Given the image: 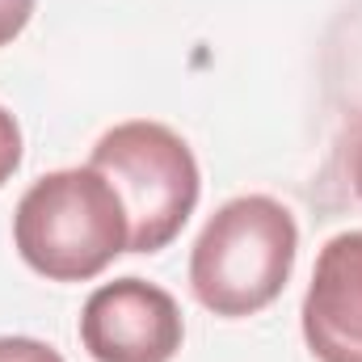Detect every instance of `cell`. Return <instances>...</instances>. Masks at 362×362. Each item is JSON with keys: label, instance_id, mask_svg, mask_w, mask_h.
Instances as JSON below:
<instances>
[{"label": "cell", "instance_id": "cell-1", "mask_svg": "<svg viewBox=\"0 0 362 362\" xmlns=\"http://www.w3.org/2000/svg\"><path fill=\"white\" fill-rule=\"evenodd\" d=\"M295 253L299 228L278 198H232L206 219L189 249V291L223 320L257 316L282 295L295 270Z\"/></svg>", "mask_w": 362, "mask_h": 362}, {"label": "cell", "instance_id": "cell-2", "mask_svg": "<svg viewBox=\"0 0 362 362\" xmlns=\"http://www.w3.org/2000/svg\"><path fill=\"white\" fill-rule=\"evenodd\" d=\"M21 262L51 282H89L131 245L127 211L93 165L38 177L13 211Z\"/></svg>", "mask_w": 362, "mask_h": 362}, {"label": "cell", "instance_id": "cell-3", "mask_svg": "<svg viewBox=\"0 0 362 362\" xmlns=\"http://www.w3.org/2000/svg\"><path fill=\"white\" fill-rule=\"evenodd\" d=\"M89 165L114 185L127 211V228H131L127 253L169 249L202 194V173L189 144L165 122H148V118L118 122L97 139Z\"/></svg>", "mask_w": 362, "mask_h": 362}, {"label": "cell", "instance_id": "cell-4", "mask_svg": "<svg viewBox=\"0 0 362 362\" xmlns=\"http://www.w3.org/2000/svg\"><path fill=\"white\" fill-rule=\"evenodd\" d=\"M181 341L177 299L148 278H114L85 299L81 346L93 362H173Z\"/></svg>", "mask_w": 362, "mask_h": 362}, {"label": "cell", "instance_id": "cell-5", "mask_svg": "<svg viewBox=\"0 0 362 362\" xmlns=\"http://www.w3.org/2000/svg\"><path fill=\"white\" fill-rule=\"evenodd\" d=\"M299 316L316 362H362V232L320 249Z\"/></svg>", "mask_w": 362, "mask_h": 362}, {"label": "cell", "instance_id": "cell-6", "mask_svg": "<svg viewBox=\"0 0 362 362\" xmlns=\"http://www.w3.org/2000/svg\"><path fill=\"white\" fill-rule=\"evenodd\" d=\"M17 169H21V127L0 105V189H4V181H13Z\"/></svg>", "mask_w": 362, "mask_h": 362}, {"label": "cell", "instance_id": "cell-7", "mask_svg": "<svg viewBox=\"0 0 362 362\" xmlns=\"http://www.w3.org/2000/svg\"><path fill=\"white\" fill-rule=\"evenodd\" d=\"M0 362H64V354L38 337H0Z\"/></svg>", "mask_w": 362, "mask_h": 362}, {"label": "cell", "instance_id": "cell-8", "mask_svg": "<svg viewBox=\"0 0 362 362\" xmlns=\"http://www.w3.org/2000/svg\"><path fill=\"white\" fill-rule=\"evenodd\" d=\"M34 17V0H0V47H8Z\"/></svg>", "mask_w": 362, "mask_h": 362}, {"label": "cell", "instance_id": "cell-9", "mask_svg": "<svg viewBox=\"0 0 362 362\" xmlns=\"http://www.w3.org/2000/svg\"><path fill=\"white\" fill-rule=\"evenodd\" d=\"M350 185H354V194H358V202H362V131L350 144Z\"/></svg>", "mask_w": 362, "mask_h": 362}]
</instances>
